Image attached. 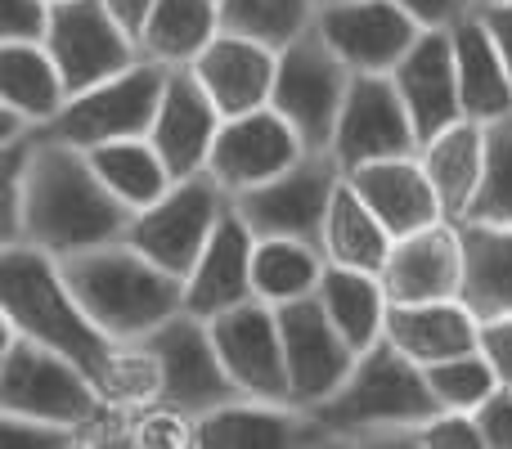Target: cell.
<instances>
[{
	"mask_svg": "<svg viewBox=\"0 0 512 449\" xmlns=\"http://www.w3.org/2000/svg\"><path fill=\"white\" fill-rule=\"evenodd\" d=\"M203 90L212 95V104L221 108V117H239L252 108H265L274 95V72H279V50L256 36L243 32H216L212 45L189 63Z\"/></svg>",
	"mask_w": 512,
	"mask_h": 449,
	"instance_id": "obj_19",
	"label": "cell"
},
{
	"mask_svg": "<svg viewBox=\"0 0 512 449\" xmlns=\"http://www.w3.org/2000/svg\"><path fill=\"white\" fill-rule=\"evenodd\" d=\"M221 32V0H158L144 23L140 54L167 68H189Z\"/></svg>",
	"mask_w": 512,
	"mask_h": 449,
	"instance_id": "obj_31",
	"label": "cell"
},
{
	"mask_svg": "<svg viewBox=\"0 0 512 449\" xmlns=\"http://www.w3.org/2000/svg\"><path fill=\"white\" fill-rule=\"evenodd\" d=\"M171 68L167 63L140 59L135 68L117 72V77L99 81V86L81 90L63 104V113L50 126H41L45 135L77 149H95V144H113V140H135V135L153 131L158 117L162 90H167Z\"/></svg>",
	"mask_w": 512,
	"mask_h": 449,
	"instance_id": "obj_7",
	"label": "cell"
},
{
	"mask_svg": "<svg viewBox=\"0 0 512 449\" xmlns=\"http://www.w3.org/2000/svg\"><path fill=\"white\" fill-rule=\"evenodd\" d=\"M472 418H477L486 449H512V387H499Z\"/></svg>",
	"mask_w": 512,
	"mask_h": 449,
	"instance_id": "obj_39",
	"label": "cell"
},
{
	"mask_svg": "<svg viewBox=\"0 0 512 449\" xmlns=\"http://www.w3.org/2000/svg\"><path fill=\"white\" fill-rule=\"evenodd\" d=\"M463 221L512 225V113L486 126V180Z\"/></svg>",
	"mask_w": 512,
	"mask_h": 449,
	"instance_id": "obj_36",
	"label": "cell"
},
{
	"mask_svg": "<svg viewBox=\"0 0 512 449\" xmlns=\"http://www.w3.org/2000/svg\"><path fill=\"white\" fill-rule=\"evenodd\" d=\"M324 436H351V441H396V436L414 432L432 414H441L427 369L414 364L400 346L387 337L360 351L351 378L310 409Z\"/></svg>",
	"mask_w": 512,
	"mask_h": 449,
	"instance_id": "obj_4",
	"label": "cell"
},
{
	"mask_svg": "<svg viewBox=\"0 0 512 449\" xmlns=\"http://www.w3.org/2000/svg\"><path fill=\"white\" fill-rule=\"evenodd\" d=\"M481 351L490 355V364H495L499 382H504V387H512V315L486 319V324H481Z\"/></svg>",
	"mask_w": 512,
	"mask_h": 449,
	"instance_id": "obj_40",
	"label": "cell"
},
{
	"mask_svg": "<svg viewBox=\"0 0 512 449\" xmlns=\"http://www.w3.org/2000/svg\"><path fill=\"white\" fill-rule=\"evenodd\" d=\"M315 32L351 72H391L423 36V23L400 0H324Z\"/></svg>",
	"mask_w": 512,
	"mask_h": 449,
	"instance_id": "obj_15",
	"label": "cell"
},
{
	"mask_svg": "<svg viewBox=\"0 0 512 449\" xmlns=\"http://www.w3.org/2000/svg\"><path fill=\"white\" fill-rule=\"evenodd\" d=\"M400 99H405L409 117L418 131V149L445 126L463 122V90H459V63H454V41L450 27H423L409 54L391 68Z\"/></svg>",
	"mask_w": 512,
	"mask_h": 449,
	"instance_id": "obj_17",
	"label": "cell"
},
{
	"mask_svg": "<svg viewBox=\"0 0 512 449\" xmlns=\"http://www.w3.org/2000/svg\"><path fill=\"white\" fill-rule=\"evenodd\" d=\"M0 99L32 117L36 126H50L72 99L54 54L45 41H5L0 45Z\"/></svg>",
	"mask_w": 512,
	"mask_h": 449,
	"instance_id": "obj_28",
	"label": "cell"
},
{
	"mask_svg": "<svg viewBox=\"0 0 512 449\" xmlns=\"http://www.w3.org/2000/svg\"><path fill=\"white\" fill-rule=\"evenodd\" d=\"M387 337L391 346L409 355L414 364H441L450 355L477 351L481 346V319L468 310L463 297L450 301H391L387 310Z\"/></svg>",
	"mask_w": 512,
	"mask_h": 449,
	"instance_id": "obj_24",
	"label": "cell"
},
{
	"mask_svg": "<svg viewBox=\"0 0 512 449\" xmlns=\"http://www.w3.org/2000/svg\"><path fill=\"white\" fill-rule=\"evenodd\" d=\"M427 382H432L441 409H459V414H477V409L504 387L481 346L477 351L450 355V360H441V364H427Z\"/></svg>",
	"mask_w": 512,
	"mask_h": 449,
	"instance_id": "obj_35",
	"label": "cell"
},
{
	"mask_svg": "<svg viewBox=\"0 0 512 449\" xmlns=\"http://www.w3.org/2000/svg\"><path fill=\"white\" fill-rule=\"evenodd\" d=\"M418 158H423L436 194H441L445 216L463 221L472 212V203H477L481 180H486V122L463 117V122L445 126L441 135H432L418 149Z\"/></svg>",
	"mask_w": 512,
	"mask_h": 449,
	"instance_id": "obj_26",
	"label": "cell"
},
{
	"mask_svg": "<svg viewBox=\"0 0 512 449\" xmlns=\"http://www.w3.org/2000/svg\"><path fill=\"white\" fill-rule=\"evenodd\" d=\"M301 441H328L310 409L252 396L230 400L194 423V445L203 449H283Z\"/></svg>",
	"mask_w": 512,
	"mask_h": 449,
	"instance_id": "obj_23",
	"label": "cell"
},
{
	"mask_svg": "<svg viewBox=\"0 0 512 449\" xmlns=\"http://www.w3.org/2000/svg\"><path fill=\"white\" fill-rule=\"evenodd\" d=\"M391 247H396V234L378 221L369 203L355 194V185L342 176L333 203H328V221H324V256L333 265H351V270H369L382 274Z\"/></svg>",
	"mask_w": 512,
	"mask_h": 449,
	"instance_id": "obj_30",
	"label": "cell"
},
{
	"mask_svg": "<svg viewBox=\"0 0 512 449\" xmlns=\"http://www.w3.org/2000/svg\"><path fill=\"white\" fill-rule=\"evenodd\" d=\"M328 149H333V158L342 171H355V167L378 162V158L418 153L414 117H409L391 72H355Z\"/></svg>",
	"mask_w": 512,
	"mask_h": 449,
	"instance_id": "obj_12",
	"label": "cell"
},
{
	"mask_svg": "<svg viewBox=\"0 0 512 449\" xmlns=\"http://www.w3.org/2000/svg\"><path fill=\"white\" fill-rule=\"evenodd\" d=\"M86 153H90V162H95L99 180H104L131 212H144V207L158 203V198L176 185V176L167 171V162H162V153L153 149L149 135L95 144V149H86Z\"/></svg>",
	"mask_w": 512,
	"mask_h": 449,
	"instance_id": "obj_33",
	"label": "cell"
},
{
	"mask_svg": "<svg viewBox=\"0 0 512 449\" xmlns=\"http://www.w3.org/2000/svg\"><path fill=\"white\" fill-rule=\"evenodd\" d=\"M324 247L301 243V238H256L252 252V288L270 306H288V301L315 297L319 279H324Z\"/></svg>",
	"mask_w": 512,
	"mask_h": 449,
	"instance_id": "obj_32",
	"label": "cell"
},
{
	"mask_svg": "<svg viewBox=\"0 0 512 449\" xmlns=\"http://www.w3.org/2000/svg\"><path fill=\"white\" fill-rule=\"evenodd\" d=\"M355 72L337 59V50L310 27L297 41L279 50V72H274L270 108H279L292 122V131L306 140V149H328L342 117L346 90Z\"/></svg>",
	"mask_w": 512,
	"mask_h": 449,
	"instance_id": "obj_8",
	"label": "cell"
},
{
	"mask_svg": "<svg viewBox=\"0 0 512 449\" xmlns=\"http://www.w3.org/2000/svg\"><path fill=\"white\" fill-rule=\"evenodd\" d=\"M481 18H486V27L495 32L499 41V54H504L508 63V77H512V0H504V5H472Z\"/></svg>",
	"mask_w": 512,
	"mask_h": 449,
	"instance_id": "obj_42",
	"label": "cell"
},
{
	"mask_svg": "<svg viewBox=\"0 0 512 449\" xmlns=\"http://www.w3.org/2000/svg\"><path fill=\"white\" fill-rule=\"evenodd\" d=\"M0 310H5V328L50 346L54 355L77 364L104 391V400L113 396L126 342H113L86 315V306L72 297L68 279H63L59 256L41 252L36 243H5V252H0Z\"/></svg>",
	"mask_w": 512,
	"mask_h": 449,
	"instance_id": "obj_2",
	"label": "cell"
},
{
	"mask_svg": "<svg viewBox=\"0 0 512 449\" xmlns=\"http://www.w3.org/2000/svg\"><path fill=\"white\" fill-rule=\"evenodd\" d=\"M400 441L418 445V449H486L477 418L459 414V409H441V414H432L427 423H418L414 432H405Z\"/></svg>",
	"mask_w": 512,
	"mask_h": 449,
	"instance_id": "obj_37",
	"label": "cell"
},
{
	"mask_svg": "<svg viewBox=\"0 0 512 449\" xmlns=\"http://www.w3.org/2000/svg\"><path fill=\"white\" fill-rule=\"evenodd\" d=\"M279 310V328H283V355H288V382H292V400L301 409H315L351 378L355 351L342 337V328L328 319L324 301L319 297H301L288 301Z\"/></svg>",
	"mask_w": 512,
	"mask_h": 449,
	"instance_id": "obj_16",
	"label": "cell"
},
{
	"mask_svg": "<svg viewBox=\"0 0 512 449\" xmlns=\"http://www.w3.org/2000/svg\"><path fill=\"white\" fill-rule=\"evenodd\" d=\"M221 122L225 117H221V108L212 104V95L203 90V81L189 68H171L149 140H153V149L162 153L171 176L189 180V176H203L207 162H212V144H216Z\"/></svg>",
	"mask_w": 512,
	"mask_h": 449,
	"instance_id": "obj_18",
	"label": "cell"
},
{
	"mask_svg": "<svg viewBox=\"0 0 512 449\" xmlns=\"http://www.w3.org/2000/svg\"><path fill=\"white\" fill-rule=\"evenodd\" d=\"M382 288L391 301H450L463 292V238L459 221H436L396 238Z\"/></svg>",
	"mask_w": 512,
	"mask_h": 449,
	"instance_id": "obj_20",
	"label": "cell"
},
{
	"mask_svg": "<svg viewBox=\"0 0 512 449\" xmlns=\"http://www.w3.org/2000/svg\"><path fill=\"white\" fill-rule=\"evenodd\" d=\"M104 5H108V14H113L117 23H122L126 32L140 41L144 23H149V14H153V5H158V0H104Z\"/></svg>",
	"mask_w": 512,
	"mask_h": 449,
	"instance_id": "obj_43",
	"label": "cell"
},
{
	"mask_svg": "<svg viewBox=\"0 0 512 449\" xmlns=\"http://www.w3.org/2000/svg\"><path fill=\"white\" fill-rule=\"evenodd\" d=\"M306 140L292 131V122L279 108H252V113L225 117L221 131L212 144V162H207V176L225 189L230 198L248 194V189L265 185V180L283 176L288 167H297L306 158Z\"/></svg>",
	"mask_w": 512,
	"mask_h": 449,
	"instance_id": "obj_13",
	"label": "cell"
},
{
	"mask_svg": "<svg viewBox=\"0 0 512 449\" xmlns=\"http://www.w3.org/2000/svg\"><path fill=\"white\" fill-rule=\"evenodd\" d=\"M59 265L72 297L113 342H144L153 328L185 310V279L149 261L126 238L63 256Z\"/></svg>",
	"mask_w": 512,
	"mask_h": 449,
	"instance_id": "obj_3",
	"label": "cell"
},
{
	"mask_svg": "<svg viewBox=\"0 0 512 449\" xmlns=\"http://www.w3.org/2000/svg\"><path fill=\"white\" fill-rule=\"evenodd\" d=\"M319 5L324 0H221V27L283 50L288 41L315 27Z\"/></svg>",
	"mask_w": 512,
	"mask_h": 449,
	"instance_id": "obj_34",
	"label": "cell"
},
{
	"mask_svg": "<svg viewBox=\"0 0 512 449\" xmlns=\"http://www.w3.org/2000/svg\"><path fill=\"white\" fill-rule=\"evenodd\" d=\"M230 194L216 185L212 176H189L176 180L158 203H149L144 212L131 216L126 225V243L140 247L149 261H158L162 270L185 279L194 270V261L203 256V247L212 243L216 225H221Z\"/></svg>",
	"mask_w": 512,
	"mask_h": 449,
	"instance_id": "obj_10",
	"label": "cell"
},
{
	"mask_svg": "<svg viewBox=\"0 0 512 449\" xmlns=\"http://www.w3.org/2000/svg\"><path fill=\"white\" fill-rule=\"evenodd\" d=\"M104 405V391L86 378L72 360L54 355L50 346L5 328V351H0V414L32 418L45 427L77 432Z\"/></svg>",
	"mask_w": 512,
	"mask_h": 449,
	"instance_id": "obj_5",
	"label": "cell"
},
{
	"mask_svg": "<svg viewBox=\"0 0 512 449\" xmlns=\"http://www.w3.org/2000/svg\"><path fill=\"white\" fill-rule=\"evenodd\" d=\"M423 27H450L468 9V0H400Z\"/></svg>",
	"mask_w": 512,
	"mask_h": 449,
	"instance_id": "obj_41",
	"label": "cell"
},
{
	"mask_svg": "<svg viewBox=\"0 0 512 449\" xmlns=\"http://www.w3.org/2000/svg\"><path fill=\"white\" fill-rule=\"evenodd\" d=\"M463 238V292L468 310L486 319L512 315V225L459 221Z\"/></svg>",
	"mask_w": 512,
	"mask_h": 449,
	"instance_id": "obj_27",
	"label": "cell"
},
{
	"mask_svg": "<svg viewBox=\"0 0 512 449\" xmlns=\"http://www.w3.org/2000/svg\"><path fill=\"white\" fill-rule=\"evenodd\" d=\"M346 180H351L355 194L378 212V221L387 225L396 238L414 234V229H427L436 221H450L445 207H441V194H436V185H432V176H427V167H423L418 153L364 162V167L346 171Z\"/></svg>",
	"mask_w": 512,
	"mask_h": 449,
	"instance_id": "obj_22",
	"label": "cell"
},
{
	"mask_svg": "<svg viewBox=\"0 0 512 449\" xmlns=\"http://www.w3.org/2000/svg\"><path fill=\"white\" fill-rule=\"evenodd\" d=\"M131 207L99 180L86 149L36 131L23 180V229L18 243H36L50 256H77L126 238Z\"/></svg>",
	"mask_w": 512,
	"mask_h": 449,
	"instance_id": "obj_1",
	"label": "cell"
},
{
	"mask_svg": "<svg viewBox=\"0 0 512 449\" xmlns=\"http://www.w3.org/2000/svg\"><path fill=\"white\" fill-rule=\"evenodd\" d=\"M149 355L158 360V400L153 405L171 409V414H185V418H203L212 409L230 405L239 400L243 391L234 387L230 369H225L221 351H216V337L212 324L189 310L171 315L162 328H153L144 337Z\"/></svg>",
	"mask_w": 512,
	"mask_h": 449,
	"instance_id": "obj_6",
	"label": "cell"
},
{
	"mask_svg": "<svg viewBox=\"0 0 512 449\" xmlns=\"http://www.w3.org/2000/svg\"><path fill=\"white\" fill-rule=\"evenodd\" d=\"M468 5H504V0H468Z\"/></svg>",
	"mask_w": 512,
	"mask_h": 449,
	"instance_id": "obj_44",
	"label": "cell"
},
{
	"mask_svg": "<svg viewBox=\"0 0 512 449\" xmlns=\"http://www.w3.org/2000/svg\"><path fill=\"white\" fill-rule=\"evenodd\" d=\"M252 252H256V234L230 203L225 216H221V225H216L212 243L203 247V256L194 261V270L185 274V310L189 315L216 319V315H225V310L252 301L256 297Z\"/></svg>",
	"mask_w": 512,
	"mask_h": 449,
	"instance_id": "obj_21",
	"label": "cell"
},
{
	"mask_svg": "<svg viewBox=\"0 0 512 449\" xmlns=\"http://www.w3.org/2000/svg\"><path fill=\"white\" fill-rule=\"evenodd\" d=\"M450 41H454V63H459L463 113L486 126L508 117L512 113V77H508V63H504V54H499V41L486 27V18L468 5L450 23Z\"/></svg>",
	"mask_w": 512,
	"mask_h": 449,
	"instance_id": "obj_25",
	"label": "cell"
},
{
	"mask_svg": "<svg viewBox=\"0 0 512 449\" xmlns=\"http://www.w3.org/2000/svg\"><path fill=\"white\" fill-rule=\"evenodd\" d=\"M342 176L346 171L337 167L333 149H310L297 167L230 198V203L256 238H301V243L324 247L328 203H333Z\"/></svg>",
	"mask_w": 512,
	"mask_h": 449,
	"instance_id": "obj_9",
	"label": "cell"
},
{
	"mask_svg": "<svg viewBox=\"0 0 512 449\" xmlns=\"http://www.w3.org/2000/svg\"><path fill=\"white\" fill-rule=\"evenodd\" d=\"M216 337L225 369H230L234 387L252 400H274V405H297L288 382V355H283V328L279 310L270 301L252 297L243 306L225 310V315L207 319Z\"/></svg>",
	"mask_w": 512,
	"mask_h": 449,
	"instance_id": "obj_14",
	"label": "cell"
},
{
	"mask_svg": "<svg viewBox=\"0 0 512 449\" xmlns=\"http://www.w3.org/2000/svg\"><path fill=\"white\" fill-rule=\"evenodd\" d=\"M50 14H54V0H5L0 32H5V41H45Z\"/></svg>",
	"mask_w": 512,
	"mask_h": 449,
	"instance_id": "obj_38",
	"label": "cell"
},
{
	"mask_svg": "<svg viewBox=\"0 0 512 449\" xmlns=\"http://www.w3.org/2000/svg\"><path fill=\"white\" fill-rule=\"evenodd\" d=\"M45 50L54 54L72 95L135 68L144 59L140 41L108 14L104 0H54Z\"/></svg>",
	"mask_w": 512,
	"mask_h": 449,
	"instance_id": "obj_11",
	"label": "cell"
},
{
	"mask_svg": "<svg viewBox=\"0 0 512 449\" xmlns=\"http://www.w3.org/2000/svg\"><path fill=\"white\" fill-rule=\"evenodd\" d=\"M315 297L324 301L328 319L342 328V337L355 346V351H369L373 342H382V333H387V310H391V297H387V288H382V274L328 261Z\"/></svg>",
	"mask_w": 512,
	"mask_h": 449,
	"instance_id": "obj_29",
	"label": "cell"
}]
</instances>
